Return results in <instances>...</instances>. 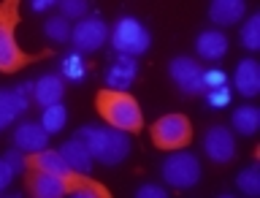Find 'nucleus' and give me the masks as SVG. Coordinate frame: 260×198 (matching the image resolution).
<instances>
[{"label":"nucleus","instance_id":"1","mask_svg":"<svg viewBox=\"0 0 260 198\" xmlns=\"http://www.w3.org/2000/svg\"><path fill=\"white\" fill-rule=\"evenodd\" d=\"M19 6H22V0H0V73H16L32 63L46 60V57L54 54V49L24 52L19 46V38H16Z\"/></svg>","mask_w":260,"mask_h":198},{"label":"nucleus","instance_id":"2","mask_svg":"<svg viewBox=\"0 0 260 198\" xmlns=\"http://www.w3.org/2000/svg\"><path fill=\"white\" fill-rule=\"evenodd\" d=\"M95 111L109 128L125 130V133H138L144 130V111L127 90H98L95 93Z\"/></svg>","mask_w":260,"mask_h":198},{"label":"nucleus","instance_id":"3","mask_svg":"<svg viewBox=\"0 0 260 198\" xmlns=\"http://www.w3.org/2000/svg\"><path fill=\"white\" fill-rule=\"evenodd\" d=\"M79 138L87 144L89 155L103 166H119L130 155V136L125 130H117L109 125L106 128L87 125V128H79Z\"/></svg>","mask_w":260,"mask_h":198},{"label":"nucleus","instance_id":"4","mask_svg":"<svg viewBox=\"0 0 260 198\" xmlns=\"http://www.w3.org/2000/svg\"><path fill=\"white\" fill-rule=\"evenodd\" d=\"M152 144L157 150L174 152V150H184L192 142V122L187 114H162L160 120L152 122Z\"/></svg>","mask_w":260,"mask_h":198},{"label":"nucleus","instance_id":"5","mask_svg":"<svg viewBox=\"0 0 260 198\" xmlns=\"http://www.w3.org/2000/svg\"><path fill=\"white\" fill-rule=\"evenodd\" d=\"M149 44H152L149 30H146L136 16H119L117 19V24H114V30H111V46L117 49V54L138 57L149 49Z\"/></svg>","mask_w":260,"mask_h":198},{"label":"nucleus","instance_id":"6","mask_svg":"<svg viewBox=\"0 0 260 198\" xmlns=\"http://www.w3.org/2000/svg\"><path fill=\"white\" fill-rule=\"evenodd\" d=\"M162 179L166 185L176 187V190H187L201 182V163L195 155L190 152H179L174 150V155H168L162 160Z\"/></svg>","mask_w":260,"mask_h":198},{"label":"nucleus","instance_id":"7","mask_svg":"<svg viewBox=\"0 0 260 198\" xmlns=\"http://www.w3.org/2000/svg\"><path fill=\"white\" fill-rule=\"evenodd\" d=\"M106 38H109V24L101 16H81L76 27H71V41L76 52L92 54L106 44Z\"/></svg>","mask_w":260,"mask_h":198},{"label":"nucleus","instance_id":"8","mask_svg":"<svg viewBox=\"0 0 260 198\" xmlns=\"http://www.w3.org/2000/svg\"><path fill=\"white\" fill-rule=\"evenodd\" d=\"M168 73L171 79L179 84V90L187 95H201L206 93V84H203V68L201 63H195L192 57H174L168 65Z\"/></svg>","mask_w":260,"mask_h":198},{"label":"nucleus","instance_id":"9","mask_svg":"<svg viewBox=\"0 0 260 198\" xmlns=\"http://www.w3.org/2000/svg\"><path fill=\"white\" fill-rule=\"evenodd\" d=\"M24 190L36 198H60L68 193V185L60 174H46V171L24 168Z\"/></svg>","mask_w":260,"mask_h":198},{"label":"nucleus","instance_id":"10","mask_svg":"<svg viewBox=\"0 0 260 198\" xmlns=\"http://www.w3.org/2000/svg\"><path fill=\"white\" fill-rule=\"evenodd\" d=\"M203 152L214 163H231L236 155V138L225 125H211L203 136Z\"/></svg>","mask_w":260,"mask_h":198},{"label":"nucleus","instance_id":"11","mask_svg":"<svg viewBox=\"0 0 260 198\" xmlns=\"http://www.w3.org/2000/svg\"><path fill=\"white\" fill-rule=\"evenodd\" d=\"M136 79H138V63L130 54H117L114 63L109 65V71H106V84L114 90H127Z\"/></svg>","mask_w":260,"mask_h":198},{"label":"nucleus","instance_id":"12","mask_svg":"<svg viewBox=\"0 0 260 198\" xmlns=\"http://www.w3.org/2000/svg\"><path fill=\"white\" fill-rule=\"evenodd\" d=\"M24 168H36V171H46V174H65L71 166L65 163V158L60 155V150H36L30 155H24Z\"/></svg>","mask_w":260,"mask_h":198},{"label":"nucleus","instance_id":"13","mask_svg":"<svg viewBox=\"0 0 260 198\" xmlns=\"http://www.w3.org/2000/svg\"><path fill=\"white\" fill-rule=\"evenodd\" d=\"M65 95V81L62 76H57V73H46V76H41L36 84H32V98H36V103L44 109V106H52V103H60Z\"/></svg>","mask_w":260,"mask_h":198},{"label":"nucleus","instance_id":"14","mask_svg":"<svg viewBox=\"0 0 260 198\" xmlns=\"http://www.w3.org/2000/svg\"><path fill=\"white\" fill-rule=\"evenodd\" d=\"M46 138H49V133L44 130L41 122H22V125L14 130V147L16 150H24V152L44 150Z\"/></svg>","mask_w":260,"mask_h":198},{"label":"nucleus","instance_id":"15","mask_svg":"<svg viewBox=\"0 0 260 198\" xmlns=\"http://www.w3.org/2000/svg\"><path fill=\"white\" fill-rule=\"evenodd\" d=\"M244 11H247V0H211L209 6V19L214 24H236L244 19Z\"/></svg>","mask_w":260,"mask_h":198},{"label":"nucleus","instance_id":"16","mask_svg":"<svg viewBox=\"0 0 260 198\" xmlns=\"http://www.w3.org/2000/svg\"><path fill=\"white\" fill-rule=\"evenodd\" d=\"M233 81H236V90H239L241 95H247V98L257 95L260 93V65H257V60H252V57L241 60L236 65Z\"/></svg>","mask_w":260,"mask_h":198},{"label":"nucleus","instance_id":"17","mask_svg":"<svg viewBox=\"0 0 260 198\" xmlns=\"http://www.w3.org/2000/svg\"><path fill=\"white\" fill-rule=\"evenodd\" d=\"M195 52H198L203 60H219L228 52V38L222 30H203L198 38H195Z\"/></svg>","mask_w":260,"mask_h":198},{"label":"nucleus","instance_id":"18","mask_svg":"<svg viewBox=\"0 0 260 198\" xmlns=\"http://www.w3.org/2000/svg\"><path fill=\"white\" fill-rule=\"evenodd\" d=\"M60 155L65 158V163H68L73 171H81V174H89V168H92V163H95V158L87 150V144L81 142L79 136L71 138V142H65L60 147Z\"/></svg>","mask_w":260,"mask_h":198},{"label":"nucleus","instance_id":"19","mask_svg":"<svg viewBox=\"0 0 260 198\" xmlns=\"http://www.w3.org/2000/svg\"><path fill=\"white\" fill-rule=\"evenodd\" d=\"M22 111H27V95L19 90H0V130L11 125Z\"/></svg>","mask_w":260,"mask_h":198},{"label":"nucleus","instance_id":"20","mask_svg":"<svg viewBox=\"0 0 260 198\" xmlns=\"http://www.w3.org/2000/svg\"><path fill=\"white\" fill-rule=\"evenodd\" d=\"M231 122H233L236 133H241V136H255V130L260 128V111L255 109V106H241V109L233 111Z\"/></svg>","mask_w":260,"mask_h":198},{"label":"nucleus","instance_id":"21","mask_svg":"<svg viewBox=\"0 0 260 198\" xmlns=\"http://www.w3.org/2000/svg\"><path fill=\"white\" fill-rule=\"evenodd\" d=\"M68 122V109H65L62 103H52V106H44V111H41V125L49 136L57 133V130H62V125Z\"/></svg>","mask_w":260,"mask_h":198},{"label":"nucleus","instance_id":"22","mask_svg":"<svg viewBox=\"0 0 260 198\" xmlns=\"http://www.w3.org/2000/svg\"><path fill=\"white\" fill-rule=\"evenodd\" d=\"M44 36L49 41H54V44H65V41H71V24H68V19H65V16H52V19H46Z\"/></svg>","mask_w":260,"mask_h":198},{"label":"nucleus","instance_id":"23","mask_svg":"<svg viewBox=\"0 0 260 198\" xmlns=\"http://www.w3.org/2000/svg\"><path fill=\"white\" fill-rule=\"evenodd\" d=\"M241 44L249 49V52H257L260 49V14H252L247 22L241 24Z\"/></svg>","mask_w":260,"mask_h":198},{"label":"nucleus","instance_id":"24","mask_svg":"<svg viewBox=\"0 0 260 198\" xmlns=\"http://www.w3.org/2000/svg\"><path fill=\"white\" fill-rule=\"evenodd\" d=\"M236 187H239L241 193H247V195H260V168L257 166H249V168H244L239 177H236Z\"/></svg>","mask_w":260,"mask_h":198},{"label":"nucleus","instance_id":"25","mask_svg":"<svg viewBox=\"0 0 260 198\" xmlns=\"http://www.w3.org/2000/svg\"><path fill=\"white\" fill-rule=\"evenodd\" d=\"M84 73H87V65H84V60H81V52L62 57V76L65 79L81 81V79H84Z\"/></svg>","mask_w":260,"mask_h":198},{"label":"nucleus","instance_id":"26","mask_svg":"<svg viewBox=\"0 0 260 198\" xmlns=\"http://www.w3.org/2000/svg\"><path fill=\"white\" fill-rule=\"evenodd\" d=\"M60 16H65V19H81V16L87 14L89 8V0H60Z\"/></svg>","mask_w":260,"mask_h":198},{"label":"nucleus","instance_id":"27","mask_svg":"<svg viewBox=\"0 0 260 198\" xmlns=\"http://www.w3.org/2000/svg\"><path fill=\"white\" fill-rule=\"evenodd\" d=\"M206 101H209V106H214V109H222V106L231 103V90L225 84L211 87V90H206Z\"/></svg>","mask_w":260,"mask_h":198},{"label":"nucleus","instance_id":"28","mask_svg":"<svg viewBox=\"0 0 260 198\" xmlns=\"http://www.w3.org/2000/svg\"><path fill=\"white\" fill-rule=\"evenodd\" d=\"M136 195L138 198H166L168 193H166V187H160V185H141L136 190Z\"/></svg>","mask_w":260,"mask_h":198},{"label":"nucleus","instance_id":"29","mask_svg":"<svg viewBox=\"0 0 260 198\" xmlns=\"http://www.w3.org/2000/svg\"><path fill=\"white\" fill-rule=\"evenodd\" d=\"M203 84H206V90L225 84V73H222V71H217V68H211V71H203Z\"/></svg>","mask_w":260,"mask_h":198},{"label":"nucleus","instance_id":"30","mask_svg":"<svg viewBox=\"0 0 260 198\" xmlns=\"http://www.w3.org/2000/svg\"><path fill=\"white\" fill-rule=\"evenodd\" d=\"M14 177H16V171L6 163V158H0V190H6L14 182Z\"/></svg>","mask_w":260,"mask_h":198},{"label":"nucleus","instance_id":"31","mask_svg":"<svg viewBox=\"0 0 260 198\" xmlns=\"http://www.w3.org/2000/svg\"><path fill=\"white\" fill-rule=\"evenodd\" d=\"M6 163L16 171V174H19V171L24 168V155H22V150H8V152H6Z\"/></svg>","mask_w":260,"mask_h":198},{"label":"nucleus","instance_id":"32","mask_svg":"<svg viewBox=\"0 0 260 198\" xmlns=\"http://www.w3.org/2000/svg\"><path fill=\"white\" fill-rule=\"evenodd\" d=\"M54 3H60V0H30V8L32 11H46V8H52Z\"/></svg>","mask_w":260,"mask_h":198}]
</instances>
